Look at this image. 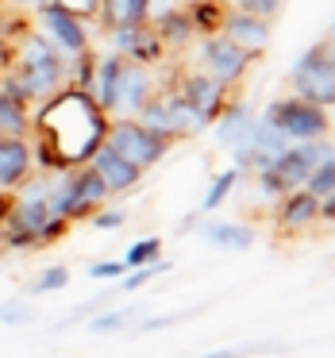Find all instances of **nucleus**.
Returning a JSON list of instances; mask_svg holds the SVG:
<instances>
[{"instance_id": "obj_1", "label": "nucleus", "mask_w": 335, "mask_h": 358, "mask_svg": "<svg viewBox=\"0 0 335 358\" xmlns=\"http://www.w3.org/2000/svg\"><path fill=\"white\" fill-rule=\"evenodd\" d=\"M289 85H293V96L332 112V104H335V43H332V35L316 39L297 58L293 70H289Z\"/></svg>"}, {"instance_id": "obj_2", "label": "nucleus", "mask_w": 335, "mask_h": 358, "mask_svg": "<svg viewBox=\"0 0 335 358\" xmlns=\"http://www.w3.org/2000/svg\"><path fill=\"white\" fill-rule=\"evenodd\" d=\"M135 120H139L147 131L162 135V139H170V143L173 139H193V135L208 131V124H204V120L197 116L185 101H181V93L173 85H158Z\"/></svg>"}, {"instance_id": "obj_3", "label": "nucleus", "mask_w": 335, "mask_h": 358, "mask_svg": "<svg viewBox=\"0 0 335 358\" xmlns=\"http://www.w3.org/2000/svg\"><path fill=\"white\" fill-rule=\"evenodd\" d=\"M266 124H273L289 143H312V139H327L332 131V120H327V108H316V104L301 101V96H278L270 101V108L262 112Z\"/></svg>"}, {"instance_id": "obj_4", "label": "nucleus", "mask_w": 335, "mask_h": 358, "mask_svg": "<svg viewBox=\"0 0 335 358\" xmlns=\"http://www.w3.org/2000/svg\"><path fill=\"white\" fill-rule=\"evenodd\" d=\"M104 147H112L124 162H131L135 170H150V166L162 162L173 143L162 139V135H155V131H147L139 120H108Z\"/></svg>"}, {"instance_id": "obj_5", "label": "nucleus", "mask_w": 335, "mask_h": 358, "mask_svg": "<svg viewBox=\"0 0 335 358\" xmlns=\"http://www.w3.org/2000/svg\"><path fill=\"white\" fill-rule=\"evenodd\" d=\"M255 66V55H247L243 47H235L224 35H201V47H197V70L208 73L212 81L231 89L235 81L247 78V70Z\"/></svg>"}, {"instance_id": "obj_6", "label": "nucleus", "mask_w": 335, "mask_h": 358, "mask_svg": "<svg viewBox=\"0 0 335 358\" xmlns=\"http://www.w3.org/2000/svg\"><path fill=\"white\" fill-rule=\"evenodd\" d=\"M35 12H39L43 35H47V43L58 50V55L73 58V55H81V50H89V31H85V20L70 16L66 8H58L55 0L39 4Z\"/></svg>"}, {"instance_id": "obj_7", "label": "nucleus", "mask_w": 335, "mask_h": 358, "mask_svg": "<svg viewBox=\"0 0 335 358\" xmlns=\"http://www.w3.org/2000/svg\"><path fill=\"white\" fill-rule=\"evenodd\" d=\"M158 89V78L150 66H135V62H124L120 70V81H116V96H112V120H135L143 112V104L150 101V93Z\"/></svg>"}, {"instance_id": "obj_8", "label": "nucleus", "mask_w": 335, "mask_h": 358, "mask_svg": "<svg viewBox=\"0 0 335 358\" xmlns=\"http://www.w3.org/2000/svg\"><path fill=\"white\" fill-rule=\"evenodd\" d=\"M173 89H178L181 101H185L208 127H212V120H216L220 112L227 108V101H231V89L220 85V81H212L208 73H201V70H185Z\"/></svg>"}, {"instance_id": "obj_9", "label": "nucleus", "mask_w": 335, "mask_h": 358, "mask_svg": "<svg viewBox=\"0 0 335 358\" xmlns=\"http://www.w3.org/2000/svg\"><path fill=\"white\" fill-rule=\"evenodd\" d=\"M324 158H332V143L327 139H312V143H289L285 155L278 158V162L270 166L273 173L281 178V185L293 193V189L304 185V178H308L312 170H316Z\"/></svg>"}, {"instance_id": "obj_10", "label": "nucleus", "mask_w": 335, "mask_h": 358, "mask_svg": "<svg viewBox=\"0 0 335 358\" xmlns=\"http://www.w3.org/2000/svg\"><path fill=\"white\" fill-rule=\"evenodd\" d=\"M104 35H108L112 55L127 58V62H135V66H150V70H155V66L166 58L162 39H158L147 24L143 27H112V31H104Z\"/></svg>"}, {"instance_id": "obj_11", "label": "nucleus", "mask_w": 335, "mask_h": 358, "mask_svg": "<svg viewBox=\"0 0 335 358\" xmlns=\"http://www.w3.org/2000/svg\"><path fill=\"white\" fill-rule=\"evenodd\" d=\"M85 166H89V170H93L101 181H104V189H108V196L131 193V189L143 181V170H135L131 162H124V158H120L112 147H104V143L93 150V158H89Z\"/></svg>"}, {"instance_id": "obj_12", "label": "nucleus", "mask_w": 335, "mask_h": 358, "mask_svg": "<svg viewBox=\"0 0 335 358\" xmlns=\"http://www.w3.org/2000/svg\"><path fill=\"white\" fill-rule=\"evenodd\" d=\"M35 170L31 143L24 135H0V189L12 193L16 185H24Z\"/></svg>"}, {"instance_id": "obj_13", "label": "nucleus", "mask_w": 335, "mask_h": 358, "mask_svg": "<svg viewBox=\"0 0 335 358\" xmlns=\"http://www.w3.org/2000/svg\"><path fill=\"white\" fill-rule=\"evenodd\" d=\"M220 35L231 39L235 47H243L247 55H255V58L270 47V24L258 20V16H247V12H235V8H227L224 24H220Z\"/></svg>"}, {"instance_id": "obj_14", "label": "nucleus", "mask_w": 335, "mask_h": 358, "mask_svg": "<svg viewBox=\"0 0 335 358\" xmlns=\"http://www.w3.org/2000/svg\"><path fill=\"white\" fill-rule=\"evenodd\" d=\"M258 116L239 101H227V108L212 120V135H216L220 147L227 150H239V147H250V131H255Z\"/></svg>"}, {"instance_id": "obj_15", "label": "nucleus", "mask_w": 335, "mask_h": 358, "mask_svg": "<svg viewBox=\"0 0 335 358\" xmlns=\"http://www.w3.org/2000/svg\"><path fill=\"white\" fill-rule=\"evenodd\" d=\"M316 227V196H308L304 189H293L278 201V231L285 235H304Z\"/></svg>"}, {"instance_id": "obj_16", "label": "nucleus", "mask_w": 335, "mask_h": 358, "mask_svg": "<svg viewBox=\"0 0 335 358\" xmlns=\"http://www.w3.org/2000/svg\"><path fill=\"white\" fill-rule=\"evenodd\" d=\"M285 147H289V139H285V135H281L273 124H266V120L258 116L255 131H250V173L270 170V166L278 162L281 155H285Z\"/></svg>"}, {"instance_id": "obj_17", "label": "nucleus", "mask_w": 335, "mask_h": 358, "mask_svg": "<svg viewBox=\"0 0 335 358\" xmlns=\"http://www.w3.org/2000/svg\"><path fill=\"white\" fill-rule=\"evenodd\" d=\"M201 235L216 250H247L255 243V227L247 224H224V220H201Z\"/></svg>"}, {"instance_id": "obj_18", "label": "nucleus", "mask_w": 335, "mask_h": 358, "mask_svg": "<svg viewBox=\"0 0 335 358\" xmlns=\"http://www.w3.org/2000/svg\"><path fill=\"white\" fill-rule=\"evenodd\" d=\"M104 31L112 27H143L147 24V0H101V12H97Z\"/></svg>"}, {"instance_id": "obj_19", "label": "nucleus", "mask_w": 335, "mask_h": 358, "mask_svg": "<svg viewBox=\"0 0 335 358\" xmlns=\"http://www.w3.org/2000/svg\"><path fill=\"white\" fill-rule=\"evenodd\" d=\"M150 31L162 39V47L166 50H181V47H189L193 43V24H189V16H185V8H173L170 16H162Z\"/></svg>"}, {"instance_id": "obj_20", "label": "nucleus", "mask_w": 335, "mask_h": 358, "mask_svg": "<svg viewBox=\"0 0 335 358\" xmlns=\"http://www.w3.org/2000/svg\"><path fill=\"white\" fill-rule=\"evenodd\" d=\"M189 24H193V35H220V24L227 16L224 0H193L185 8Z\"/></svg>"}, {"instance_id": "obj_21", "label": "nucleus", "mask_w": 335, "mask_h": 358, "mask_svg": "<svg viewBox=\"0 0 335 358\" xmlns=\"http://www.w3.org/2000/svg\"><path fill=\"white\" fill-rule=\"evenodd\" d=\"M239 178H243V173L235 170V166H231V170H224V173H216V178H212V185H208V193H204V201H201V208H197V212H201V216L216 212L220 204L227 201V193H231V189L239 185Z\"/></svg>"}, {"instance_id": "obj_22", "label": "nucleus", "mask_w": 335, "mask_h": 358, "mask_svg": "<svg viewBox=\"0 0 335 358\" xmlns=\"http://www.w3.org/2000/svg\"><path fill=\"white\" fill-rule=\"evenodd\" d=\"M166 270H170V258H155V262H147V266H135V270H127L124 278H120V293H139L143 285H150V281Z\"/></svg>"}, {"instance_id": "obj_23", "label": "nucleus", "mask_w": 335, "mask_h": 358, "mask_svg": "<svg viewBox=\"0 0 335 358\" xmlns=\"http://www.w3.org/2000/svg\"><path fill=\"white\" fill-rule=\"evenodd\" d=\"M301 189H304L308 196H316V201H320V196H332V193H335V155L324 158V162H320L316 170L304 178Z\"/></svg>"}, {"instance_id": "obj_24", "label": "nucleus", "mask_w": 335, "mask_h": 358, "mask_svg": "<svg viewBox=\"0 0 335 358\" xmlns=\"http://www.w3.org/2000/svg\"><path fill=\"white\" fill-rule=\"evenodd\" d=\"M27 108H20L16 101L0 93V135H27Z\"/></svg>"}, {"instance_id": "obj_25", "label": "nucleus", "mask_w": 335, "mask_h": 358, "mask_svg": "<svg viewBox=\"0 0 335 358\" xmlns=\"http://www.w3.org/2000/svg\"><path fill=\"white\" fill-rule=\"evenodd\" d=\"M155 258H162V239L150 235V239H135L120 262H124L127 270H135V266H147V262H155Z\"/></svg>"}, {"instance_id": "obj_26", "label": "nucleus", "mask_w": 335, "mask_h": 358, "mask_svg": "<svg viewBox=\"0 0 335 358\" xmlns=\"http://www.w3.org/2000/svg\"><path fill=\"white\" fill-rule=\"evenodd\" d=\"M135 316H139V308H135V304H127V308H116V312H101V316L89 320V331H97V335L120 331V327H127Z\"/></svg>"}, {"instance_id": "obj_27", "label": "nucleus", "mask_w": 335, "mask_h": 358, "mask_svg": "<svg viewBox=\"0 0 335 358\" xmlns=\"http://www.w3.org/2000/svg\"><path fill=\"white\" fill-rule=\"evenodd\" d=\"M227 8L247 12V16H258V20H266V24H273V20L281 16V8H285V0H231Z\"/></svg>"}, {"instance_id": "obj_28", "label": "nucleus", "mask_w": 335, "mask_h": 358, "mask_svg": "<svg viewBox=\"0 0 335 358\" xmlns=\"http://www.w3.org/2000/svg\"><path fill=\"white\" fill-rule=\"evenodd\" d=\"M70 285V270L66 266H50V270H43L39 278L31 281V293L39 296V293H58V289H66Z\"/></svg>"}, {"instance_id": "obj_29", "label": "nucleus", "mask_w": 335, "mask_h": 358, "mask_svg": "<svg viewBox=\"0 0 335 358\" xmlns=\"http://www.w3.org/2000/svg\"><path fill=\"white\" fill-rule=\"evenodd\" d=\"M0 324L27 327V324H35V308L27 301H4V304H0Z\"/></svg>"}, {"instance_id": "obj_30", "label": "nucleus", "mask_w": 335, "mask_h": 358, "mask_svg": "<svg viewBox=\"0 0 335 358\" xmlns=\"http://www.w3.org/2000/svg\"><path fill=\"white\" fill-rule=\"evenodd\" d=\"M89 224H93L97 231H120V227L127 224V212L124 208H97L93 216H89Z\"/></svg>"}, {"instance_id": "obj_31", "label": "nucleus", "mask_w": 335, "mask_h": 358, "mask_svg": "<svg viewBox=\"0 0 335 358\" xmlns=\"http://www.w3.org/2000/svg\"><path fill=\"white\" fill-rule=\"evenodd\" d=\"M255 185H258V193H262L266 201H281V196L289 193V189L281 185V178H278L273 170H258V173H255Z\"/></svg>"}, {"instance_id": "obj_32", "label": "nucleus", "mask_w": 335, "mask_h": 358, "mask_svg": "<svg viewBox=\"0 0 335 358\" xmlns=\"http://www.w3.org/2000/svg\"><path fill=\"white\" fill-rule=\"evenodd\" d=\"M55 4L78 20H97V12H101V0H55Z\"/></svg>"}, {"instance_id": "obj_33", "label": "nucleus", "mask_w": 335, "mask_h": 358, "mask_svg": "<svg viewBox=\"0 0 335 358\" xmlns=\"http://www.w3.org/2000/svg\"><path fill=\"white\" fill-rule=\"evenodd\" d=\"M124 273H127V266L120 262V258H116V262L108 258V262H93V266H89V278H97V281H120Z\"/></svg>"}, {"instance_id": "obj_34", "label": "nucleus", "mask_w": 335, "mask_h": 358, "mask_svg": "<svg viewBox=\"0 0 335 358\" xmlns=\"http://www.w3.org/2000/svg\"><path fill=\"white\" fill-rule=\"evenodd\" d=\"M70 231V220H62V216H50L47 224L39 227V247H50L55 239H62V235Z\"/></svg>"}, {"instance_id": "obj_35", "label": "nucleus", "mask_w": 335, "mask_h": 358, "mask_svg": "<svg viewBox=\"0 0 335 358\" xmlns=\"http://www.w3.org/2000/svg\"><path fill=\"white\" fill-rule=\"evenodd\" d=\"M173 8H181V0H147V27H155L162 16H170Z\"/></svg>"}, {"instance_id": "obj_36", "label": "nucleus", "mask_w": 335, "mask_h": 358, "mask_svg": "<svg viewBox=\"0 0 335 358\" xmlns=\"http://www.w3.org/2000/svg\"><path fill=\"white\" fill-rule=\"evenodd\" d=\"M181 316H155V320H143L139 324V331L147 335V331H162V327H170V324H178Z\"/></svg>"}, {"instance_id": "obj_37", "label": "nucleus", "mask_w": 335, "mask_h": 358, "mask_svg": "<svg viewBox=\"0 0 335 358\" xmlns=\"http://www.w3.org/2000/svg\"><path fill=\"white\" fill-rule=\"evenodd\" d=\"M201 220H204L201 212H189V216L178 224V231H181V235H185V231H197V227H201Z\"/></svg>"}, {"instance_id": "obj_38", "label": "nucleus", "mask_w": 335, "mask_h": 358, "mask_svg": "<svg viewBox=\"0 0 335 358\" xmlns=\"http://www.w3.org/2000/svg\"><path fill=\"white\" fill-rule=\"evenodd\" d=\"M4 4H12V8L27 12V8H39V4H47V0H4Z\"/></svg>"}, {"instance_id": "obj_39", "label": "nucleus", "mask_w": 335, "mask_h": 358, "mask_svg": "<svg viewBox=\"0 0 335 358\" xmlns=\"http://www.w3.org/2000/svg\"><path fill=\"white\" fill-rule=\"evenodd\" d=\"M201 358H243V350H212V355H201Z\"/></svg>"}, {"instance_id": "obj_40", "label": "nucleus", "mask_w": 335, "mask_h": 358, "mask_svg": "<svg viewBox=\"0 0 335 358\" xmlns=\"http://www.w3.org/2000/svg\"><path fill=\"white\" fill-rule=\"evenodd\" d=\"M0 24H4V16H0Z\"/></svg>"}]
</instances>
